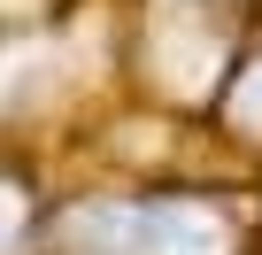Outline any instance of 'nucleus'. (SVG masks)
Here are the masks:
<instances>
[{
    "instance_id": "obj_1",
    "label": "nucleus",
    "mask_w": 262,
    "mask_h": 255,
    "mask_svg": "<svg viewBox=\"0 0 262 255\" xmlns=\"http://www.w3.org/2000/svg\"><path fill=\"white\" fill-rule=\"evenodd\" d=\"M70 232L93 255H224V224L208 209H85Z\"/></svg>"
},
{
    "instance_id": "obj_2",
    "label": "nucleus",
    "mask_w": 262,
    "mask_h": 255,
    "mask_svg": "<svg viewBox=\"0 0 262 255\" xmlns=\"http://www.w3.org/2000/svg\"><path fill=\"white\" fill-rule=\"evenodd\" d=\"M16 240H24V193L0 186V255H16Z\"/></svg>"
},
{
    "instance_id": "obj_3",
    "label": "nucleus",
    "mask_w": 262,
    "mask_h": 255,
    "mask_svg": "<svg viewBox=\"0 0 262 255\" xmlns=\"http://www.w3.org/2000/svg\"><path fill=\"white\" fill-rule=\"evenodd\" d=\"M231 116L247 124V132H262V62H254V77H247V85L231 93Z\"/></svg>"
}]
</instances>
